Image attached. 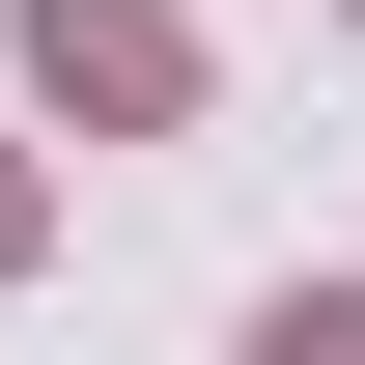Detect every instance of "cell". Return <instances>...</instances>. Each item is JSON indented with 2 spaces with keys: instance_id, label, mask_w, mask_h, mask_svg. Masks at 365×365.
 <instances>
[{
  "instance_id": "cell-1",
  "label": "cell",
  "mask_w": 365,
  "mask_h": 365,
  "mask_svg": "<svg viewBox=\"0 0 365 365\" xmlns=\"http://www.w3.org/2000/svg\"><path fill=\"white\" fill-rule=\"evenodd\" d=\"M29 85L113 113V140H169V113H197V29H169V0H29Z\"/></svg>"
},
{
  "instance_id": "cell-2",
  "label": "cell",
  "mask_w": 365,
  "mask_h": 365,
  "mask_svg": "<svg viewBox=\"0 0 365 365\" xmlns=\"http://www.w3.org/2000/svg\"><path fill=\"white\" fill-rule=\"evenodd\" d=\"M253 365H365V281H281V309H253Z\"/></svg>"
},
{
  "instance_id": "cell-3",
  "label": "cell",
  "mask_w": 365,
  "mask_h": 365,
  "mask_svg": "<svg viewBox=\"0 0 365 365\" xmlns=\"http://www.w3.org/2000/svg\"><path fill=\"white\" fill-rule=\"evenodd\" d=\"M0 253H29V169H0Z\"/></svg>"
}]
</instances>
